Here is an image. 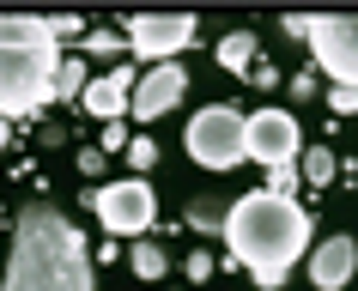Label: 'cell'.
Returning a JSON list of instances; mask_svg holds the SVG:
<instances>
[{
  "mask_svg": "<svg viewBox=\"0 0 358 291\" xmlns=\"http://www.w3.org/2000/svg\"><path fill=\"white\" fill-rule=\"evenodd\" d=\"M97 152H128V128H122V121H103V140H97Z\"/></svg>",
  "mask_w": 358,
  "mask_h": 291,
  "instance_id": "obj_21",
  "label": "cell"
},
{
  "mask_svg": "<svg viewBox=\"0 0 358 291\" xmlns=\"http://www.w3.org/2000/svg\"><path fill=\"white\" fill-rule=\"evenodd\" d=\"M85 85H92V79H85V61H79V55H61V67H55V103H79Z\"/></svg>",
  "mask_w": 358,
  "mask_h": 291,
  "instance_id": "obj_13",
  "label": "cell"
},
{
  "mask_svg": "<svg viewBox=\"0 0 358 291\" xmlns=\"http://www.w3.org/2000/svg\"><path fill=\"white\" fill-rule=\"evenodd\" d=\"M122 49H128V43L115 37V31H92V37H85V55H122Z\"/></svg>",
  "mask_w": 358,
  "mask_h": 291,
  "instance_id": "obj_18",
  "label": "cell"
},
{
  "mask_svg": "<svg viewBox=\"0 0 358 291\" xmlns=\"http://www.w3.org/2000/svg\"><path fill=\"white\" fill-rule=\"evenodd\" d=\"M6 134H13V121H0V152H6Z\"/></svg>",
  "mask_w": 358,
  "mask_h": 291,
  "instance_id": "obj_25",
  "label": "cell"
},
{
  "mask_svg": "<svg viewBox=\"0 0 358 291\" xmlns=\"http://www.w3.org/2000/svg\"><path fill=\"white\" fill-rule=\"evenodd\" d=\"M303 261H310V285L316 291H340L358 273V243L346 231H334V237H322V243H310Z\"/></svg>",
  "mask_w": 358,
  "mask_h": 291,
  "instance_id": "obj_10",
  "label": "cell"
},
{
  "mask_svg": "<svg viewBox=\"0 0 358 291\" xmlns=\"http://www.w3.org/2000/svg\"><path fill=\"white\" fill-rule=\"evenodd\" d=\"M0 291H97V267H92V243L73 218L31 200L13 225V249H6V279Z\"/></svg>",
  "mask_w": 358,
  "mask_h": 291,
  "instance_id": "obj_1",
  "label": "cell"
},
{
  "mask_svg": "<svg viewBox=\"0 0 358 291\" xmlns=\"http://www.w3.org/2000/svg\"><path fill=\"white\" fill-rule=\"evenodd\" d=\"M298 170H303L310 188H328V182H334V146H310V152L298 158Z\"/></svg>",
  "mask_w": 358,
  "mask_h": 291,
  "instance_id": "obj_15",
  "label": "cell"
},
{
  "mask_svg": "<svg viewBox=\"0 0 358 291\" xmlns=\"http://www.w3.org/2000/svg\"><path fill=\"white\" fill-rule=\"evenodd\" d=\"M243 158L280 170V164H298L303 158V134H298V116L292 110H255L243 116Z\"/></svg>",
  "mask_w": 358,
  "mask_h": 291,
  "instance_id": "obj_8",
  "label": "cell"
},
{
  "mask_svg": "<svg viewBox=\"0 0 358 291\" xmlns=\"http://www.w3.org/2000/svg\"><path fill=\"white\" fill-rule=\"evenodd\" d=\"M213 267H219V261H213L207 249H189V279H194V285H201V279H213Z\"/></svg>",
  "mask_w": 358,
  "mask_h": 291,
  "instance_id": "obj_22",
  "label": "cell"
},
{
  "mask_svg": "<svg viewBox=\"0 0 358 291\" xmlns=\"http://www.w3.org/2000/svg\"><path fill=\"white\" fill-rule=\"evenodd\" d=\"M280 24H285V37H303V31H310V19H303V13H285Z\"/></svg>",
  "mask_w": 358,
  "mask_h": 291,
  "instance_id": "obj_24",
  "label": "cell"
},
{
  "mask_svg": "<svg viewBox=\"0 0 358 291\" xmlns=\"http://www.w3.org/2000/svg\"><path fill=\"white\" fill-rule=\"evenodd\" d=\"M128 97H134V67H115V73L92 79L79 103H85L97 121H122V116H128Z\"/></svg>",
  "mask_w": 358,
  "mask_h": 291,
  "instance_id": "obj_11",
  "label": "cell"
},
{
  "mask_svg": "<svg viewBox=\"0 0 358 291\" xmlns=\"http://www.w3.org/2000/svg\"><path fill=\"white\" fill-rule=\"evenodd\" d=\"M219 67H225V73H249V67H255V31L219 37Z\"/></svg>",
  "mask_w": 358,
  "mask_h": 291,
  "instance_id": "obj_12",
  "label": "cell"
},
{
  "mask_svg": "<svg viewBox=\"0 0 358 291\" xmlns=\"http://www.w3.org/2000/svg\"><path fill=\"white\" fill-rule=\"evenodd\" d=\"M328 110H334V116H358V91L352 85H334V91H328Z\"/></svg>",
  "mask_w": 358,
  "mask_h": 291,
  "instance_id": "obj_20",
  "label": "cell"
},
{
  "mask_svg": "<svg viewBox=\"0 0 358 291\" xmlns=\"http://www.w3.org/2000/svg\"><path fill=\"white\" fill-rule=\"evenodd\" d=\"M92 207H97V225L110 237H146L152 218H158V194H152L146 176H128V182H103L92 194Z\"/></svg>",
  "mask_w": 358,
  "mask_h": 291,
  "instance_id": "obj_6",
  "label": "cell"
},
{
  "mask_svg": "<svg viewBox=\"0 0 358 291\" xmlns=\"http://www.w3.org/2000/svg\"><path fill=\"white\" fill-rule=\"evenodd\" d=\"M219 237L231 249V267L255 273V285H280L285 273L310 255V213L292 194L255 188V194H237L225 207Z\"/></svg>",
  "mask_w": 358,
  "mask_h": 291,
  "instance_id": "obj_2",
  "label": "cell"
},
{
  "mask_svg": "<svg viewBox=\"0 0 358 291\" xmlns=\"http://www.w3.org/2000/svg\"><path fill=\"white\" fill-rule=\"evenodd\" d=\"M262 291H280V285H262Z\"/></svg>",
  "mask_w": 358,
  "mask_h": 291,
  "instance_id": "obj_26",
  "label": "cell"
},
{
  "mask_svg": "<svg viewBox=\"0 0 358 291\" xmlns=\"http://www.w3.org/2000/svg\"><path fill=\"white\" fill-rule=\"evenodd\" d=\"M303 43H310V61L334 85H352L358 91V19L352 13H316L310 31H303Z\"/></svg>",
  "mask_w": 358,
  "mask_h": 291,
  "instance_id": "obj_5",
  "label": "cell"
},
{
  "mask_svg": "<svg viewBox=\"0 0 358 291\" xmlns=\"http://www.w3.org/2000/svg\"><path fill=\"white\" fill-rule=\"evenodd\" d=\"M122 158H128V164H134V176H146L152 164H158V146H152V140L140 134V140H128V152H122Z\"/></svg>",
  "mask_w": 358,
  "mask_h": 291,
  "instance_id": "obj_17",
  "label": "cell"
},
{
  "mask_svg": "<svg viewBox=\"0 0 358 291\" xmlns=\"http://www.w3.org/2000/svg\"><path fill=\"white\" fill-rule=\"evenodd\" d=\"M298 182H303V170H298V164H280V170H267V188H273V194H292Z\"/></svg>",
  "mask_w": 358,
  "mask_h": 291,
  "instance_id": "obj_19",
  "label": "cell"
},
{
  "mask_svg": "<svg viewBox=\"0 0 358 291\" xmlns=\"http://www.w3.org/2000/svg\"><path fill=\"white\" fill-rule=\"evenodd\" d=\"M128 267H134V279H164V273H170V249L140 243V249H128Z\"/></svg>",
  "mask_w": 358,
  "mask_h": 291,
  "instance_id": "obj_14",
  "label": "cell"
},
{
  "mask_svg": "<svg viewBox=\"0 0 358 291\" xmlns=\"http://www.w3.org/2000/svg\"><path fill=\"white\" fill-rule=\"evenodd\" d=\"M55 67H61V43L49 19L0 13V121L37 116L43 103H55Z\"/></svg>",
  "mask_w": 358,
  "mask_h": 291,
  "instance_id": "obj_3",
  "label": "cell"
},
{
  "mask_svg": "<svg viewBox=\"0 0 358 291\" xmlns=\"http://www.w3.org/2000/svg\"><path fill=\"white\" fill-rule=\"evenodd\" d=\"M225 207H231V200H225V194H201V200H194V207H189V225H194V231H219V225H225Z\"/></svg>",
  "mask_w": 358,
  "mask_h": 291,
  "instance_id": "obj_16",
  "label": "cell"
},
{
  "mask_svg": "<svg viewBox=\"0 0 358 291\" xmlns=\"http://www.w3.org/2000/svg\"><path fill=\"white\" fill-rule=\"evenodd\" d=\"M182 91H189V73H182L176 61H164V67H152V73L134 85L128 116H134V121H158V116H170V110L182 103Z\"/></svg>",
  "mask_w": 358,
  "mask_h": 291,
  "instance_id": "obj_9",
  "label": "cell"
},
{
  "mask_svg": "<svg viewBox=\"0 0 358 291\" xmlns=\"http://www.w3.org/2000/svg\"><path fill=\"white\" fill-rule=\"evenodd\" d=\"M189 158L201 170H237L243 164V116L231 103H207L189 116V134H182Z\"/></svg>",
  "mask_w": 358,
  "mask_h": 291,
  "instance_id": "obj_4",
  "label": "cell"
},
{
  "mask_svg": "<svg viewBox=\"0 0 358 291\" xmlns=\"http://www.w3.org/2000/svg\"><path fill=\"white\" fill-rule=\"evenodd\" d=\"M79 170L97 176V170H103V152H97V146H85V152H79Z\"/></svg>",
  "mask_w": 358,
  "mask_h": 291,
  "instance_id": "obj_23",
  "label": "cell"
},
{
  "mask_svg": "<svg viewBox=\"0 0 358 291\" xmlns=\"http://www.w3.org/2000/svg\"><path fill=\"white\" fill-rule=\"evenodd\" d=\"M194 31H201L194 13H134L128 31H122V43H128V55L164 67V61H176V55L194 43Z\"/></svg>",
  "mask_w": 358,
  "mask_h": 291,
  "instance_id": "obj_7",
  "label": "cell"
}]
</instances>
